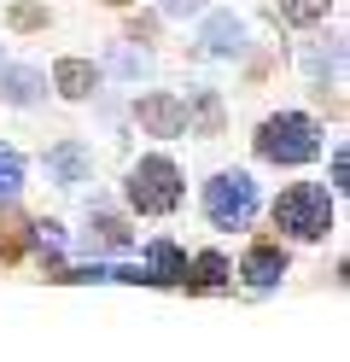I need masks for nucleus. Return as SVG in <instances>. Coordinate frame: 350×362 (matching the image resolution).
<instances>
[{"label": "nucleus", "mask_w": 350, "mask_h": 362, "mask_svg": "<svg viewBox=\"0 0 350 362\" xmlns=\"http://www.w3.org/2000/svg\"><path fill=\"white\" fill-rule=\"evenodd\" d=\"M47 24V12L35 6V0H18V6H12V30H41Z\"/></svg>", "instance_id": "nucleus-18"}, {"label": "nucleus", "mask_w": 350, "mask_h": 362, "mask_svg": "<svg viewBox=\"0 0 350 362\" xmlns=\"http://www.w3.org/2000/svg\"><path fill=\"white\" fill-rule=\"evenodd\" d=\"M204 47L210 53H222V59H233L245 47V24L233 12H216V18H204Z\"/></svg>", "instance_id": "nucleus-7"}, {"label": "nucleus", "mask_w": 350, "mask_h": 362, "mask_svg": "<svg viewBox=\"0 0 350 362\" xmlns=\"http://www.w3.org/2000/svg\"><path fill=\"white\" fill-rule=\"evenodd\" d=\"M23 252V222L12 211H0V257H18Z\"/></svg>", "instance_id": "nucleus-16"}, {"label": "nucleus", "mask_w": 350, "mask_h": 362, "mask_svg": "<svg viewBox=\"0 0 350 362\" xmlns=\"http://www.w3.org/2000/svg\"><path fill=\"white\" fill-rule=\"evenodd\" d=\"M129 205L140 216H170L181 205V170L170 158H140L129 170Z\"/></svg>", "instance_id": "nucleus-3"}, {"label": "nucleus", "mask_w": 350, "mask_h": 362, "mask_svg": "<svg viewBox=\"0 0 350 362\" xmlns=\"http://www.w3.org/2000/svg\"><path fill=\"white\" fill-rule=\"evenodd\" d=\"M47 170H53L59 181H82V175H88V152H82L76 141H64V146L47 152Z\"/></svg>", "instance_id": "nucleus-12"}, {"label": "nucleus", "mask_w": 350, "mask_h": 362, "mask_svg": "<svg viewBox=\"0 0 350 362\" xmlns=\"http://www.w3.org/2000/svg\"><path fill=\"white\" fill-rule=\"evenodd\" d=\"M204 216L216 222V228H245V222L257 216L251 175H216V181H204Z\"/></svg>", "instance_id": "nucleus-4"}, {"label": "nucleus", "mask_w": 350, "mask_h": 362, "mask_svg": "<svg viewBox=\"0 0 350 362\" xmlns=\"http://www.w3.org/2000/svg\"><path fill=\"white\" fill-rule=\"evenodd\" d=\"M163 12H199V0H163Z\"/></svg>", "instance_id": "nucleus-21"}, {"label": "nucleus", "mask_w": 350, "mask_h": 362, "mask_svg": "<svg viewBox=\"0 0 350 362\" xmlns=\"http://www.w3.org/2000/svg\"><path fill=\"white\" fill-rule=\"evenodd\" d=\"M18 187H23V158L12 146H0V199H12Z\"/></svg>", "instance_id": "nucleus-15"}, {"label": "nucleus", "mask_w": 350, "mask_h": 362, "mask_svg": "<svg viewBox=\"0 0 350 362\" xmlns=\"http://www.w3.org/2000/svg\"><path fill=\"white\" fill-rule=\"evenodd\" d=\"M134 117H140V129H146V134H163V141L187 134V105H181L175 94H146V100L134 105Z\"/></svg>", "instance_id": "nucleus-5"}, {"label": "nucleus", "mask_w": 350, "mask_h": 362, "mask_svg": "<svg viewBox=\"0 0 350 362\" xmlns=\"http://www.w3.org/2000/svg\"><path fill=\"white\" fill-rule=\"evenodd\" d=\"M280 275H286V252H280L274 240H263V245H251V252H245V281L251 286H274Z\"/></svg>", "instance_id": "nucleus-6"}, {"label": "nucleus", "mask_w": 350, "mask_h": 362, "mask_svg": "<svg viewBox=\"0 0 350 362\" xmlns=\"http://www.w3.org/2000/svg\"><path fill=\"white\" fill-rule=\"evenodd\" d=\"M0 94H6L12 105H35L41 100V76L23 71V64H6V71H0Z\"/></svg>", "instance_id": "nucleus-11"}, {"label": "nucleus", "mask_w": 350, "mask_h": 362, "mask_svg": "<svg viewBox=\"0 0 350 362\" xmlns=\"http://www.w3.org/2000/svg\"><path fill=\"white\" fill-rule=\"evenodd\" d=\"M53 82H59L64 100H88L93 94V64L88 59H59L53 64Z\"/></svg>", "instance_id": "nucleus-10"}, {"label": "nucleus", "mask_w": 350, "mask_h": 362, "mask_svg": "<svg viewBox=\"0 0 350 362\" xmlns=\"http://www.w3.org/2000/svg\"><path fill=\"white\" fill-rule=\"evenodd\" d=\"M88 252H129V228H123V216H88Z\"/></svg>", "instance_id": "nucleus-9"}, {"label": "nucleus", "mask_w": 350, "mask_h": 362, "mask_svg": "<svg viewBox=\"0 0 350 362\" xmlns=\"http://www.w3.org/2000/svg\"><path fill=\"white\" fill-rule=\"evenodd\" d=\"M105 6H129V0H105Z\"/></svg>", "instance_id": "nucleus-22"}, {"label": "nucleus", "mask_w": 350, "mask_h": 362, "mask_svg": "<svg viewBox=\"0 0 350 362\" xmlns=\"http://www.w3.org/2000/svg\"><path fill=\"white\" fill-rule=\"evenodd\" d=\"M146 281H158V286H170V281H187V257L175 252L170 240H158L152 252H146V269H140Z\"/></svg>", "instance_id": "nucleus-8"}, {"label": "nucleus", "mask_w": 350, "mask_h": 362, "mask_svg": "<svg viewBox=\"0 0 350 362\" xmlns=\"http://www.w3.org/2000/svg\"><path fill=\"white\" fill-rule=\"evenodd\" d=\"M111 64H117L123 76H146V53H129V47H123V53H117Z\"/></svg>", "instance_id": "nucleus-19"}, {"label": "nucleus", "mask_w": 350, "mask_h": 362, "mask_svg": "<svg viewBox=\"0 0 350 362\" xmlns=\"http://www.w3.org/2000/svg\"><path fill=\"white\" fill-rule=\"evenodd\" d=\"M193 111H199V129H204V134H222V105H216V94H193Z\"/></svg>", "instance_id": "nucleus-17"}, {"label": "nucleus", "mask_w": 350, "mask_h": 362, "mask_svg": "<svg viewBox=\"0 0 350 362\" xmlns=\"http://www.w3.org/2000/svg\"><path fill=\"white\" fill-rule=\"evenodd\" d=\"M41 245H47V252H59V245H64V234H59V222H41Z\"/></svg>", "instance_id": "nucleus-20"}, {"label": "nucleus", "mask_w": 350, "mask_h": 362, "mask_svg": "<svg viewBox=\"0 0 350 362\" xmlns=\"http://www.w3.org/2000/svg\"><path fill=\"white\" fill-rule=\"evenodd\" d=\"M228 281V263L216 257V252H204L199 263H193V275H187V286H199V292H210V286H222Z\"/></svg>", "instance_id": "nucleus-13"}, {"label": "nucleus", "mask_w": 350, "mask_h": 362, "mask_svg": "<svg viewBox=\"0 0 350 362\" xmlns=\"http://www.w3.org/2000/svg\"><path fill=\"white\" fill-rule=\"evenodd\" d=\"M280 18H286V24H321L327 0H280Z\"/></svg>", "instance_id": "nucleus-14"}, {"label": "nucleus", "mask_w": 350, "mask_h": 362, "mask_svg": "<svg viewBox=\"0 0 350 362\" xmlns=\"http://www.w3.org/2000/svg\"><path fill=\"white\" fill-rule=\"evenodd\" d=\"M274 228L292 234V240H321L333 228V199H327V187H315V181L286 187L274 199Z\"/></svg>", "instance_id": "nucleus-1"}, {"label": "nucleus", "mask_w": 350, "mask_h": 362, "mask_svg": "<svg viewBox=\"0 0 350 362\" xmlns=\"http://www.w3.org/2000/svg\"><path fill=\"white\" fill-rule=\"evenodd\" d=\"M315 152H321V141L303 111H280V117L257 129V158H269V164H310Z\"/></svg>", "instance_id": "nucleus-2"}]
</instances>
